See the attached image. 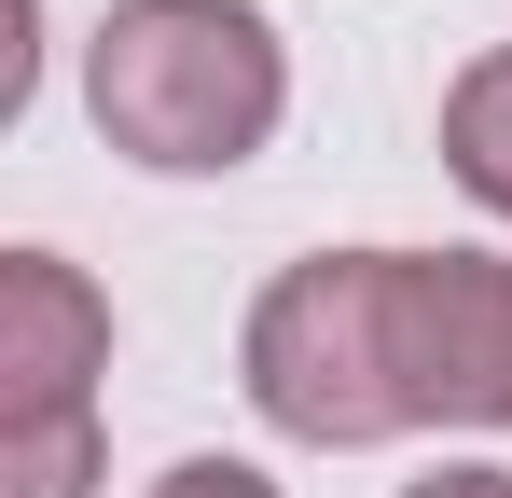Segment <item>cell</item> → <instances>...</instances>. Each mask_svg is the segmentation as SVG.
<instances>
[{
    "instance_id": "cell-2",
    "label": "cell",
    "mask_w": 512,
    "mask_h": 498,
    "mask_svg": "<svg viewBox=\"0 0 512 498\" xmlns=\"http://www.w3.org/2000/svg\"><path fill=\"white\" fill-rule=\"evenodd\" d=\"M374 291H388V249H319V263H291L250 305V346H236V360H250L263 429H291V443H319V457H360V443L402 429Z\"/></svg>"
},
{
    "instance_id": "cell-5",
    "label": "cell",
    "mask_w": 512,
    "mask_h": 498,
    "mask_svg": "<svg viewBox=\"0 0 512 498\" xmlns=\"http://www.w3.org/2000/svg\"><path fill=\"white\" fill-rule=\"evenodd\" d=\"M443 166L512 222V56H471V70L443 83Z\"/></svg>"
},
{
    "instance_id": "cell-4",
    "label": "cell",
    "mask_w": 512,
    "mask_h": 498,
    "mask_svg": "<svg viewBox=\"0 0 512 498\" xmlns=\"http://www.w3.org/2000/svg\"><path fill=\"white\" fill-rule=\"evenodd\" d=\"M97 374H111V305L84 291V263L0 249V429L97 415Z\"/></svg>"
},
{
    "instance_id": "cell-6",
    "label": "cell",
    "mask_w": 512,
    "mask_h": 498,
    "mask_svg": "<svg viewBox=\"0 0 512 498\" xmlns=\"http://www.w3.org/2000/svg\"><path fill=\"white\" fill-rule=\"evenodd\" d=\"M84 485H97V415L0 429V498H84Z\"/></svg>"
},
{
    "instance_id": "cell-1",
    "label": "cell",
    "mask_w": 512,
    "mask_h": 498,
    "mask_svg": "<svg viewBox=\"0 0 512 498\" xmlns=\"http://www.w3.org/2000/svg\"><path fill=\"white\" fill-rule=\"evenodd\" d=\"M84 111L97 139L153 180H222L277 139L291 111V56L250 0H111L84 56Z\"/></svg>"
},
{
    "instance_id": "cell-8",
    "label": "cell",
    "mask_w": 512,
    "mask_h": 498,
    "mask_svg": "<svg viewBox=\"0 0 512 498\" xmlns=\"http://www.w3.org/2000/svg\"><path fill=\"white\" fill-rule=\"evenodd\" d=\"M402 498H512V471L499 457H457V471H429V485H402Z\"/></svg>"
},
{
    "instance_id": "cell-7",
    "label": "cell",
    "mask_w": 512,
    "mask_h": 498,
    "mask_svg": "<svg viewBox=\"0 0 512 498\" xmlns=\"http://www.w3.org/2000/svg\"><path fill=\"white\" fill-rule=\"evenodd\" d=\"M153 498H277V485H263L250 457H180V471H167Z\"/></svg>"
},
{
    "instance_id": "cell-3",
    "label": "cell",
    "mask_w": 512,
    "mask_h": 498,
    "mask_svg": "<svg viewBox=\"0 0 512 498\" xmlns=\"http://www.w3.org/2000/svg\"><path fill=\"white\" fill-rule=\"evenodd\" d=\"M388 402L402 429H512V263L499 249H388Z\"/></svg>"
}]
</instances>
